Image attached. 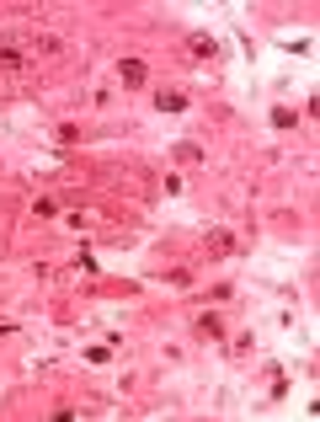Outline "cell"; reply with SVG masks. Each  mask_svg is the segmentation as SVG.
I'll return each instance as SVG.
<instances>
[{
	"mask_svg": "<svg viewBox=\"0 0 320 422\" xmlns=\"http://www.w3.org/2000/svg\"><path fill=\"white\" fill-rule=\"evenodd\" d=\"M177 160H182V166H198L203 150H198V145H177Z\"/></svg>",
	"mask_w": 320,
	"mask_h": 422,
	"instance_id": "obj_5",
	"label": "cell"
},
{
	"mask_svg": "<svg viewBox=\"0 0 320 422\" xmlns=\"http://www.w3.org/2000/svg\"><path fill=\"white\" fill-rule=\"evenodd\" d=\"M192 326H198L203 337H225V321H219L213 310H198V321H192Z\"/></svg>",
	"mask_w": 320,
	"mask_h": 422,
	"instance_id": "obj_2",
	"label": "cell"
},
{
	"mask_svg": "<svg viewBox=\"0 0 320 422\" xmlns=\"http://www.w3.org/2000/svg\"><path fill=\"white\" fill-rule=\"evenodd\" d=\"M118 75H123V86H144V75H150V70H144V59H123Z\"/></svg>",
	"mask_w": 320,
	"mask_h": 422,
	"instance_id": "obj_1",
	"label": "cell"
},
{
	"mask_svg": "<svg viewBox=\"0 0 320 422\" xmlns=\"http://www.w3.org/2000/svg\"><path fill=\"white\" fill-rule=\"evenodd\" d=\"M273 123H278V129H294L299 118H294V112H288V107H273Z\"/></svg>",
	"mask_w": 320,
	"mask_h": 422,
	"instance_id": "obj_7",
	"label": "cell"
},
{
	"mask_svg": "<svg viewBox=\"0 0 320 422\" xmlns=\"http://www.w3.org/2000/svg\"><path fill=\"white\" fill-rule=\"evenodd\" d=\"M187 43H192V54H198V59H208V54H219V43H213V37H187Z\"/></svg>",
	"mask_w": 320,
	"mask_h": 422,
	"instance_id": "obj_4",
	"label": "cell"
},
{
	"mask_svg": "<svg viewBox=\"0 0 320 422\" xmlns=\"http://www.w3.org/2000/svg\"><path fill=\"white\" fill-rule=\"evenodd\" d=\"M155 107H160V112H182L187 97H182V91H155Z\"/></svg>",
	"mask_w": 320,
	"mask_h": 422,
	"instance_id": "obj_3",
	"label": "cell"
},
{
	"mask_svg": "<svg viewBox=\"0 0 320 422\" xmlns=\"http://www.w3.org/2000/svg\"><path fill=\"white\" fill-rule=\"evenodd\" d=\"M208 252H235V241H230L225 230H213V235H208Z\"/></svg>",
	"mask_w": 320,
	"mask_h": 422,
	"instance_id": "obj_6",
	"label": "cell"
}]
</instances>
